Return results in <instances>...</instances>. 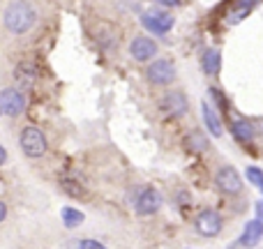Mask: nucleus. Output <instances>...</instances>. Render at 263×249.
Listing matches in <instances>:
<instances>
[{
	"mask_svg": "<svg viewBox=\"0 0 263 249\" xmlns=\"http://www.w3.org/2000/svg\"><path fill=\"white\" fill-rule=\"evenodd\" d=\"M3 21H5V28H7L9 32L23 35V32H28L32 26H35L37 12L30 3H26V0H12L3 14Z\"/></svg>",
	"mask_w": 263,
	"mask_h": 249,
	"instance_id": "obj_1",
	"label": "nucleus"
},
{
	"mask_svg": "<svg viewBox=\"0 0 263 249\" xmlns=\"http://www.w3.org/2000/svg\"><path fill=\"white\" fill-rule=\"evenodd\" d=\"M18 143H21V150L26 157L35 159V157H42V155L46 152V136L40 127H32V125L23 127Z\"/></svg>",
	"mask_w": 263,
	"mask_h": 249,
	"instance_id": "obj_2",
	"label": "nucleus"
},
{
	"mask_svg": "<svg viewBox=\"0 0 263 249\" xmlns=\"http://www.w3.org/2000/svg\"><path fill=\"white\" fill-rule=\"evenodd\" d=\"M145 76H148L150 83H155V86H168V83L176 79V67H173L171 60H155V63L148 65V69H145Z\"/></svg>",
	"mask_w": 263,
	"mask_h": 249,
	"instance_id": "obj_3",
	"label": "nucleus"
},
{
	"mask_svg": "<svg viewBox=\"0 0 263 249\" xmlns=\"http://www.w3.org/2000/svg\"><path fill=\"white\" fill-rule=\"evenodd\" d=\"M141 23H143L145 30L155 32V35H164V32H168L173 28V16L168 12H164V9H150V12H145L141 16Z\"/></svg>",
	"mask_w": 263,
	"mask_h": 249,
	"instance_id": "obj_4",
	"label": "nucleus"
},
{
	"mask_svg": "<svg viewBox=\"0 0 263 249\" xmlns=\"http://www.w3.org/2000/svg\"><path fill=\"white\" fill-rule=\"evenodd\" d=\"M194 226L203 238H215L222 231L224 222H222V215L219 213H215V210H203V213L196 215Z\"/></svg>",
	"mask_w": 263,
	"mask_h": 249,
	"instance_id": "obj_5",
	"label": "nucleus"
},
{
	"mask_svg": "<svg viewBox=\"0 0 263 249\" xmlns=\"http://www.w3.org/2000/svg\"><path fill=\"white\" fill-rule=\"evenodd\" d=\"M215 185H217V189L222 191V194H240L242 189V180L240 176H238V171L233 166H222L217 171V176H215Z\"/></svg>",
	"mask_w": 263,
	"mask_h": 249,
	"instance_id": "obj_6",
	"label": "nucleus"
},
{
	"mask_svg": "<svg viewBox=\"0 0 263 249\" xmlns=\"http://www.w3.org/2000/svg\"><path fill=\"white\" fill-rule=\"evenodd\" d=\"M136 208V213L139 215H155L159 208H162V196H159L157 189H153V187H145V189H141L139 194H136V199L132 201Z\"/></svg>",
	"mask_w": 263,
	"mask_h": 249,
	"instance_id": "obj_7",
	"label": "nucleus"
},
{
	"mask_svg": "<svg viewBox=\"0 0 263 249\" xmlns=\"http://www.w3.org/2000/svg\"><path fill=\"white\" fill-rule=\"evenodd\" d=\"M0 106H3V113L16 118L26 109V97H23V92L18 88H5L0 92Z\"/></svg>",
	"mask_w": 263,
	"mask_h": 249,
	"instance_id": "obj_8",
	"label": "nucleus"
},
{
	"mask_svg": "<svg viewBox=\"0 0 263 249\" xmlns=\"http://www.w3.org/2000/svg\"><path fill=\"white\" fill-rule=\"evenodd\" d=\"M187 109H190V102L180 90H171L162 97V111L171 118H182L187 113Z\"/></svg>",
	"mask_w": 263,
	"mask_h": 249,
	"instance_id": "obj_9",
	"label": "nucleus"
},
{
	"mask_svg": "<svg viewBox=\"0 0 263 249\" xmlns=\"http://www.w3.org/2000/svg\"><path fill=\"white\" fill-rule=\"evenodd\" d=\"M259 3H261V0H231L224 21H227L229 26H238L242 18H247V14H250Z\"/></svg>",
	"mask_w": 263,
	"mask_h": 249,
	"instance_id": "obj_10",
	"label": "nucleus"
},
{
	"mask_svg": "<svg viewBox=\"0 0 263 249\" xmlns=\"http://www.w3.org/2000/svg\"><path fill=\"white\" fill-rule=\"evenodd\" d=\"M129 53L136 63H145V60H153L157 55V44L150 37H136L129 44Z\"/></svg>",
	"mask_w": 263,
	"mask_h": 249,
	"instance_id": "obj_11",
	"label": "nucleus"
},
{
	"mask_svg": "<svg viewBox=\"0 0 263 249\" xmlns=\"http://www.w3.org/2000/svg\"><path fill=\"white\" fill-rule=\"evenodd\" d=\"M14 83L18 90H30L37 83V67L32 63H18L14 69Z\"/></svg>",
	"mask_w": 263,
	"mask_h": 249,
	"instance_id": "obj_12",
	"label": "nucleus"
},
{
	"mask_svg": "<svg viewBox=\"0 0 263 249\" xmlns=\"http://www.w3.org/2000/svg\"><path fill=\"white\" fill-rule=\"evenodd\" d=\"M231 134L238 143H252V139H254V127H252L250 120L236 118L231 123Z\"/></svg>",
	"mask_w": 263,
	"mask_h": 249,
	"instance_id": "obj_13",
	"label": "nucleus"
},
{
	"mask_svg": "<svg viewBox=\"0 0 263 249\" xmlns=\"http://www.w3.org/2000/svg\"><path fill=\"white\" fill-rule=\"evenodd\" d=\"M201 116H203V123L205 127H208V131L213 136H222V120H219V116H217V111H215V106H210L208 102H203L201 104Z\"/></svg>",
	"mask_w": 263,
	"mask_h": 249,
	"instance_id": "obj_14",
	"label": "nucleus"
},
{
	"mask_svg": "<svg viewBox=\"0 0 263 249\" xmlns=\"http://www.w3.org/2000/svg\"><path fill=\"white\" fill-rule=\"evenodd\" d=\"M261 236H263V222L256 217V219H252V222H247V226H245V231H242V238L238 240V245L252 247L261 240Z\"/></svg>",
	"mask_w": 263,
	"mask_h": 249,
	"instance_id": "obj_15",
	"label": "nucleus"
},
{
	"mask_svg": "<svg viewBox=\"0 0 263 249\" xmlns=\"http://www.w3.org/2000/svg\"><path fill=\"white\" fill-rule=\"evenodd\" d=\"M201 65H203V72L205 74H219L222 72V53L217 49H208L201 58Z\"/></svg>",
	"mask_w": 263,
	"mask_h": 249,
	"instance_id": "obj_16",
	"label": "nucleus"
},
{
	"mask_svg": "<svg viewBox=\"0 0 263 249\" xmlns=\"http://www.w3.org/2000/svg\"><path fill=\"white\" fill-rule=\"evenodd\" d=\"M60 217H63V224L67 228H79L83 224V219H86V215H83L81 210H77V208H63Z\"/></svg>",
	"mask_w": 263,
	"mask_h": 249,
	"instance_id": "obj_17",
	"label": "nucleus"
},
{
	"mask_svg": "<svg viewBox=\"0 0 263 249\" xmlns=\"http://www.w3.org/2000/svg\"><path fill=\"white\" fill-rule=\"evenodd\" d=\"M187 145H190V150H194V152H203V150L208 148V141H205V136H201L199 131H192V134L187 136Z\"/></svg>",
	"mask_w": 263,
	"mask_h": 249,
	"instance_id": "obj_18",
	"label": "nucleus"
},
{
	"mask_svg": "<svg viewBox=\"0 0 263 249\" xmlns=\"http://www.w3.org/2000/svg\"><path fill=\"white\" fill-rule=\"evenodd\" d=\"M247 180H250L254 187L263 189V171L259 166H250V168H247Z\"/></svg>",
	"mask_w": 263,
	"mask_h": 249,
	"instance_id": "obj_19",
	"label": "nucleus"
},
{
	"mask_svg": "<svg viewBox=\"0 0 263 249\" xmlns=\"http://www.w3.org/2000/svg\"><path fill=\"white\" fill-rule=\"evenodd\" d=\"M63 189L67 191L69 196H83V187H79L74 180H63Z\"/></svg>",
	"mask_w": 263,
	"mask_h": 249,
	"instance_id": "obj_20",
	"label": "nucleus"
},
{
	"mask_svg": "<svg viewBox=\"0 0 263 249\" xmlns=\"http://www.w3.org/2000/svg\"><path fill=\"white\" fill-rule=\"evenodd\" d=\"M210 95H213L215 100H217V104L222 106V109H224V111H227V113H229V104H227V100H224V97H222V92H219L217 88H210Z\"/></svg>",
	"mask_w": 263,
	"mask_h": 249,
	"instance_id": "obj_21",
	"label": "nucleus"
},
{
	"mask_svg": "<svg viewBox=\"0 0 263 249\" xmlns=\"http://www.w3.org/2000/svg\"><path fill=\"white\" fill-rule=\"evenodd\" d=\"M77 247H86V249H104V245L97 240H79Z\"/></svg>",
	"mask_w": 263,
	"mask_h": 249,
	"instance_id": "obj_22",
	"label": "nucleus"
},
{
	"mask_svg": "<svg viewBox=\"0 0 263 249\" xmlns=\"http://www.w3.org/2000/svg\"><path fill=\"white\" fill-rule=\"evenodd\" d=\"M5 217H7V205H5L3 201H0V224L5 222Z\"/></svg>",
	"mask_w": 263,
	"mask_h": 249,
	"instance_id": "obj_23",
	"label": "nucleus"
},
{
	"mask_svg": "<svg viewBox=\"0 0 263 249\" xmlns=\"http://www.w3.org/2000/svg\"><path fill=\"white\" fill-rule=\"evenodd\" d=\"M5 162H7V150H5L3 145H0V166H3Z\"/></svg>",
	"mask_w": 263,
	"mask_h": 249,
	"instance_id": "obj_24",
	"label": "nucleus"
},
{
	"mask_svg": "<svg viewBox=\"0 0 263 249\" xmlns=\"http://www.w3.org/2000/svg\"><path fill=\"white\" fill-rule=\"evenodd\" d=\"M256 213H259V219L263 222V203H259V205H256Z\"/></svg>",
	"mask_w": 263,
	"mask_h": 249,
	"instance_id": "obj_25",
	"label": "nucleus"
},
{
	"mask_svg": "<svg viewBox=\"0 0 263 249\" xmlns=\"http://www.w3.org/2000/svg\"><path fill=\"white\" fill-rule=\"evenodd\" d=\"M159 3H162V5H178L180 0H159Z\"/></svg>",
	"mask_w": 263,
	"mask_h": 249,
	"instance_id": "obj_26",
	"label": "nucleus"
},
{
	"mask_svg": "<svg viewBox=\"0 0 263 249\" xmlns=\"http://www.w3.org/2000/svg\"><path fill=\"white\" fill-rule=\"evenodd\" d=\"M0 116H3V106H0Z\"/></svg>",
	"mask_w": 263,
	"mask_h": 249,
	"instance_id": "obj_27",
	"label": "nucleus"
}]
</instances>
